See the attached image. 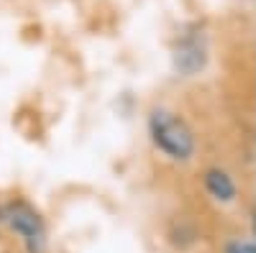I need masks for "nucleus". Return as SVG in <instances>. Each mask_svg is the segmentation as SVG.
<instances>
[{"label":"nucleus","mask_w":256,"mask_h":253,"mask_svg":"<svg viewBox=\"0 0 256 253\" xmlns=\"http://www.w3.org/2000/svg\"><path fill=\"white\" fill-rule=\"evenodd\" d=\"M148 136L156 149L172 161H190L195 156V133L190 125L172 110L154 108L148 115Z\"/></svg>","instance_id":"nucleus-1"},{"label":"nucleus","mask_w":256,"mask_h":253,"mask_svg":"<svg viewBox=\"0 0 256 253\" xmlns=\"http://www.w3.org/2000/svg\"><path fill=\"white\" fill-rule=\"evenodd\" d=\"M3 220L16 236H20L28 253H44L46 251V225L34 207H28L24 202H13L3 210Z\"/></svg>","instance_id":"nucleus-2"},{"label":"nucleus","mask_w":256,"mask_h":253,"mask_svg":"<svg viewBox=\"0 0 256 253\" xmlns=\"http://www.w3.org/2000/svg\"><path fill=\"white\" fill-rule=\"evenodd\" d=\"M205 189H208V195L212 200L223 202V205L236 202V197H238V187H236V182H233V177L226 172V169H218V166H212V169L205 172Z\"/></svg>","instance_id":"nucleus-3"},{"label":"nucleus","mask_w":256,"mask_h":253,"mask_svg":"<svg viewBox=\"0 0 256 253\" xmlns=\"http://www.w3.org/2000/svg\"><path fill=\"white\" fill-rule=\"evenodd\" d=\"M174 59H177V69L184 77H192V74H198L205 67L208 54H205V46L200 44V41L192 38V41H184V44L177 49V56Z\"/></svg>","instance_id":"nucleus-4"},{"label":"nucleus","mask_w":256,"mask_h":253,"mask_svg":"<svg viewBox=\"0 0 256 253\" xmlns=\"http://www.w3.org/2000/svg\"><path fill=\"white\" fill-rule=\"evenodd\" d=\"M226 253H256V243L251 238H233L226 246Z\"/></svg>","instance_id":"nucleus-5"}]
</instances>
